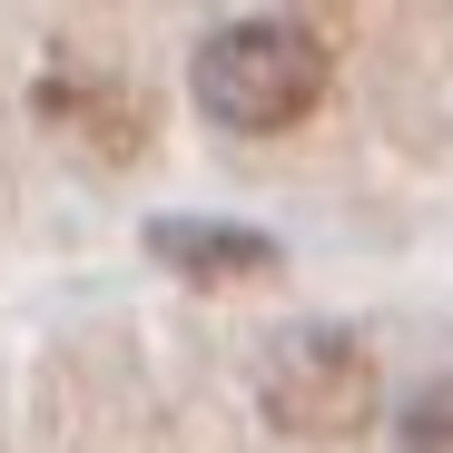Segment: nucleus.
Wrapping results in <instances>:
<instances>
[{
	"label": "nucleus",
	"instance_id": "nucleus-5",
	"mask_svg": "<svg viewBox=\"0 0 453 453\" xmlns=\"http://www.w3.org/2000/svg\"><path fill=\"white\" fill-rule=\"evenodd\" d=\"M395 453H453V374H434V385L404 404V424H395Z\"/></svg>",
	"mask_w": 453,
	"mask_h": 453
},
{
	"label": "nucleus",
	"instance_id": "nucleus-1",
	"mask_svg": "<svg viewBox=\"0 0 453 453\" xmlns=\"http://www.w3.org/2000/svg\"><path fill=\"white\" fill-rule=\"evenodd\" d=\"M326 80H335V59L316 30H296V20H226L197 69H188V89L217 128H237V138H286V128H306L326 109Z\"/></svg>",
	"mask_w": 453,
	"mask_h": 453
},
{
	"label": "nucleus",
	"instance_id": "nucleus-2",
	"mask_svg": "<svg viewBox=\"0 0 453 453\" xmlns=\"http://www.w3.org/2000/svg\"><path fill=\"white\" fill-rule=\"evenodd\" d=\"M374 395H385V374H374V345L355 326H296L266 365H257V404L276 434L296 443H345L374 424Z\"/></svg>",
	"mask_w": 453,
	"mask_h": 453
},
{
	"label": "nucleus",
	"instance_id": "nucleus-4",
	"mask_svg": "<svg viewBox=\"0 0 453 453\" xmlns=\"http://www.w3.org/2000/svg\"><path fill=\"white\" fill-rule=\"evenodd\" d=\"M30 109L50 128H69L80 148H99V158H138L148 148V99L119 89V80H99V69H50V80L30 89Z\"/></svg>",
	"mask_w": 453,
	"mask_h": 453
},
{
	"label": "nucleus",
	"instance_id": "nucleus-3",
	"mask_svg": "<svg viewBox=\"0 0 453 453\" xmlns=\"http://www.w3.org/2000/svg\"><path fill=\"white\" fill-rule=\"evenodd\" d=\"M148 257L188 286H257L276 276V237L266 226H237V217H158L148 226Z\"/></svg>",
	"mask_w": 453,
	"mask_h": 453
}]
</instances>
